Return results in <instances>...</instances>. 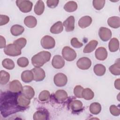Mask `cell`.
Returning <instances> with one entry per match:
<instances>
[{"mask_svg": "<svg viewBox=\"0 0 120 120\" xmlns=\"http://www.w3.org/2000/svg\"><path fill=\"white\" fill-rule=\"evenodd\" d=\"M110 111L111 113L115 116H118L120 114V110L119 108H118L115 105H112L110 107Z\"/></svg>", "mask_w": 120, "mask_h": 120, "instance_id": "cell-42", "label": "cell"}, {"mask_svg": "<svg viewBox=\"0 0 120 120\" xmlns=\"http://www.w3.org/2000/svg\"><path fill=\"white\" fill-rule=\"evenodd\" d=\"M62 55L63 58L67 61H73L76 57L75 51L69 46H65L62 50Z\"/></svg>", "mask_w": 120, "mask_h": 120, "instance_id": "cell-4", "label": "cell"}, {"mask_svg": "<svg viewBox=\"0 0 120 120\" xmlns=\"http://www.w3.org/2000/svg\"><path fill=\"white\" fill-rule=\"evenodd\" d=\"M10 79L9 74L4 70H1L0 72V83L2 85L7 84Z\"/></svg>", "mask_w": 120, "mask_h": 120, "instance_id": "cell-33", "label": "cell"}, {"mask_svg": "<svg viewBox=\"0 0 120 120\" xmlns=\"http://www.w3.org/2000/svg\"><path fill=\"white\" fill-rule=\"evenodd\" d=\"M101 106L98 103H93L90 106V111L93 114L97 115L98 114L101 112Z\"/></svg>", "mask_w": 120, "mask_h": 120, "instance_id": "cell-32", "label": "cell"}, {"mask_svg": "<svg viewBox=\"0 0 120 120\" xmlns=\"http://www.w3.org/2000/svg\"><path fill=\"white\" fill-rule=\"evenodd\" d=\"M45 9V4L42 0H38L35 4L34 11L35 14L38 15H41Z\"/></svg>", "mask_w": 120, "mask_h": 120, "instance_id": "cell-27", "label": "cell"}, {"mask_svg": "<svg viewBox=\"0 0 120 120\" xmlns=\"http://www.w3.org/2000/svg\"><path fill=\"white\" fill-rule=\"evenodd\" d=\"M92 22V18L89 16H84L81 17L78 21L79 26L84 29L89 26Z\"/></svg>", "mask_w": 120, "mask_h": 120, "instance_id": "cell-19", "label": "cell"}, {"mask_svg": "<svg viewBox=\"0 0 120 120\" xmlns=\"http://www.w3.org/2000/svg\"><path fill=\"white\" fill-rule=\"evenodd\" d=\"M114 64L112 65L109 67V71L114 75H119L120 74V59H118Z\"/></svg>", "mask_w": 120, "mask_h": 120, "instance_id": "cell-30", "label": "cell"}, {"mask_svg": "<svg viewBox=\"0 0 120 120\" xmlns=\"http://www.w3.org/2000/svg\"><path fill=\"white\" fill-rule=\"evenodd\" d=\"M75 18L73 16H69L63 23L65 28L66 31L70 32L74 30L75 29Z\"/></svg>", "mask_w": 120, "mask_h": 120, "instance_id": "cell-13", "label": "cell"}, {"mask_svg": "<svg viewBox=\"0 0 120 120\" xmlns=\"http://www.w3.org/2000/svg\"><path fill=\"white\" fill-rule=\"evenodd\" d=\"M76 65L81 69H88L91 66V61L87 57H82L77 60Z\"/></svg>", "mask_w": 120, "mask_h": 120, "instance_id": "cell-10", "label": "cell"}, {"mask_svg": "<svg viewBox=\"0 0 120 120\" xmlns=\"http://www.w3.org/2000/svg\"><path fill=\"white\" fill-rule=\"evenodd\" d=\"M52 65L53 67L56 69L62 68L65 65V60L60 55H54L52 61Z\"/></svg>", "mask_w": 120, "mask_h": 120, "instance_id": "cell-11", "label": "cell"}, {"mask_svg": "<svg viewBox=\"0 0 120 120\" xmlns=\"http://www.w3.org/2000/svg\"><path fill=\"white\" fill-rule=\"evenodd\" d=\"M109 49L111 52H115L119 49V41L118 39L115 38L111 39L108 45Z\"/></svg>", "mask_w": 120, "mask_h": 120, "instance_id": "cell-26", "label": "cell"}, {"mask_svg": "<svg viewBox=\"0 0 120 120\" xmlns=\"http://www.w3.org/2000/svg\"><path fill=\"white\" fill-rule=\"evenodd\" d=\"M22 88L21 82L17 80L12 81L9 84V89L11 92L13 93H18L22 92Z\"/></svg>", "mask_w": 120, "mask_h": 120, "instance_id": "cell-12", "label": "cell"}, {"mask_svg": "<svg viewBox=\"0 0 120 120\" xmlns=\"http://www.w3.org/2000/svg\"><path fill=\"white\" fill-rule=\"evenodd\" d=\"M83 89L81 85H76L74 89V93L75 96L78 98H82V92Z\"/></svg>", "mask_w": 120, "mask_h": 120, "instance_id": "cell-40", "label": "cell"}, {"mask_svg": "<svg viewBox=\"0 0 120 120\" xmlns=\"http://www.w3.org/2000/svg\"><path fill=\"white\" fill-rule=\"evenodd\" d=\"M41 45L45 49H51L54 47L55 41L54 39L51 36L46 35L42 38L41 40Z\"/></svg>", "mask_w": 120, "mask_h": 120, "instance_id": "cell-6", "label": "cell"}, {"mask_svg": "<svg viewBox=\"0 0 120 120\" xmlns=\"http://www.w3.org/2000/svg\"><path fill=\"white\" fill-rule=\"evenodd\" d=\"M83 104L80 100H75L72 101L69 104L70 109L73 112H78L80 111L82 109Z\"/></svg>", "mask_w": 120, "mask_h": 120, "instance_id": "cell-18", "label": "cell"}, {"mask_svg": "<svg viewBox=\"0 0 120 120\" xmlns=\"http://www.w3.org/2000/svg\"><path fill=\"white\" fill-rule=\"evenodd\" d=\"M29 63L28 59L24 57H20L17 60V65L22 68L26 67L29 65Z\"/></svg>", "mask_w": 120, "mask_h": 120, "instance_id": "cell-39", "label": "cell"}, {"mask_svg": "<svg viewBox=\"0 0 120 120\" xmlns=\"http://www.w3.org/2000/svg\"><path fill=\"white\" fill-rule=\"evenodd\" d=\"M50 97V92L48 90H44L41 91L39 96L38 99L41 101H46L48 100Z\"/></svg>", "mask_w": 120, "mask_h": 120, "instance_id": "cell-37", "label": "cell"}, {"mask_svg": "<svg viewBox=\"0 0 120 120\" xmlns=\"http://www.w3.org/2000/svg\"><path fill=\"white\" fill-rule=\"evenodd\" d=\"M48 114L45 111L39 110L37 111L33 114L34 120H45L48 119Z\"/></svg>", "mask_w": 120, "mask_h": 120, "instance_id": "cell-28", "label": "cell"}, {"mask_svg": "<svg viewBox=\"0 0 120 120\" xmlns=\"http://www.w3.org/2000/svg\"><path fill=\"white\" fill-rule=\"evenodd\" d=\"M22 94L29 99H32L35 95V91L32 87L30 86L25 85L22 88Z\"/></svg>", "mask_w": 120, "mask_h": 120, "instance_id": "cell-16", "label": "cell"}, {"mask_svg": "<svg viewBox=\"0 0 120 120\" xmlns=\"http://www.w3.org/2000/svg\"><path fill=\"white\" fill-rule=\"evenodd\" d=\"M120 80L119 78L116 80L114 82L115 88L118 90H120Z\"/></svg>", "mask_w": 120, "mask_h": 120, "instance_id": "cell-46", "label": "cell"}, {"mask_svg": "<svg viewBox=\"0 0 120 120\" xmlns=\"http://www.w3.org/2000/svg\"><path fill=\"white\" fill-rule=\"evenodd\" d=\"M24 23L28 28H32L37 25V21L34 16L29 15L25 18L24 20Z\"/></svg>", "mask_w": 120, "mask_h": 120, "instance_id": "cell-23", "label": "cell"}, {"mask_svg": "<svg viewBox=\"0 0 120 120\" xmlns=\"http://www.w3.org/2000/svg\"><path fill=\"white\" fill-rule=\"evenodd\" d=\"M51 56V54L50 52L45 51H41L32 57L31 63L34 67L40 68L49 61Z\"/></svg>", "mask_w": 120, "mask_h": 120, "instance_id": "cell-2", "label": "cell"}, {"mask_svg": "<svg viewBox=\"0 0 120 120\" xmlns=\"http://www.w3.org/2000/svg\"><path fill=\"white\" fill-rule=\"evenodd\" d=\"M107 52L103 47H99L95 51V57L99 60H104L107 57Z\"/></svg>", "mask_w": 120, "mask_h": 120, "instance_id": "cell-14", "label": "cell"}, {"mask_svg": "<svg viewBox=\"0 0 120 120\" xmlns=\"http://www.w3.org/2000/svg\"><path fill=\"white\" fill-rule=\"evenodd\" d=\"M54 83L58 87H63L66 85L68 82L67 76L61 73H58L54 76Z\"/></svg>", "mask_w": 120, "mask_h": 120, "instance_id": "cell-7", "label": "cell"}, {"mask_svg": "<svg viewBox=\"0 0 120 120\" xmlns=\"http://www.w3.org/2000/svg\"><path fill=\"white\" fill-rule=\"evenodd\" d=\"M2 65L4 68L9 70L13 69L15 68L14 62L12 60L8 58L3 60L2 61Z\"/></svg>", "mask_w": 120, "mask_h": 120, "instance_id": "cell-35", "label": "cell"}, {"mask_svg": "<svg viewBox=\"0 0 120 120\" xmlns=\"http://www.w3.org/2000/svg\"><path fill=\"white\" fill-rule=\"evenodd\" d=\"M70 44L73 47L75 48H79L83 46V44L79 41L76 38H73L71 39Z\"/></svg>", "mask_w": 120, "mask_h": 120, "instance_id": "cell-41", "label": "cell"}, {"mask_svg": "<svg viewBox=\"0 0 120 120\" xmlns=\"http://www.w3.org/2000/svg\"><path fill=\"white\" fill-rule=\"evenodd\" d=\"M5 53L10 56H17L21 54V49L15 44H10L6 46L4 49Z\"/></svg>", "mask_w": 120, "mask_h": 120, "instance_id": "cell-3", "label": "cell"}, {"mask_svg": "<svg viewBox=\"0 0 120 120\" xmlns=\"http://www.w3.org/2000/svg\"><path fill=\"white\" fill-rule=\"evenodd\" d=\"M18 93L8 92L1 96L0 112L1 115L6 117L22 110L18 105Z\"/></svg>", "mask_w": 120, "mask_h": 120, "instance_id": "cell-1", "label": "cell"}, {"mask_svg": "<svg viewBox=\"0 0 120 120\" xmlns=\"http://www.w3.org/2000/svg\"><path fill=\"white\" fill-rule=\"evenodd\" d=\"M6 40L5 38L2 36H0V48H5L6 47Z\"/></svg>", "mask_w": 120, "mask_h": 120, "instance_id": "cell-45", "label": "cell"}, {"mask_svg": "<svg viewBox=\"0 0 120 120\" xmlns=\"http://www.w3.org/2000/svg\"><path fill=\"white\" fill-rule=\"evenodd\" d=\"M54 98L56 100L60 102L65 101L68 98V94L66 91L63 90H58L54 94Z\"/></svg>", "mask_w": 120, "mask_h": 120, "instance_id": "cell-17", "label": "cell"}, {"mask_svg": "<svg viewBox=\"0 0 120 120\" xmlns=\"http://www.w3.org/2000/svg\"><path fill=\"white\" fill-rule=\"evenodd\" d=\"M105 3V0H94L92 1V4L94 8L98 10H101L103 8Z\"/></svg>", "mask_w": 120, "mask_h": 120, "instance_id": "cell-36", "label": "cell"}, {"mask_svg": "<svg viewBox=\"0 0 120 120\" xmlns=\"http://www.w3.org/2000/svg\"><path fill=\"white\" fill-rule=\"evenodd\" d=\"M98 35L100 38L103 41H108L112 37L111 30L105 27H100L98 31Z\"/></svg>", "mask_w": 120, "mask_h": 120, "instance_id": "cell-9", "label": "cell"}, {"mask_svg": "<svg viewBox=\"0 0 120 120\" xmlns=\"http://www.w3.org/2000/svg\"><path fill=\"white\" fill-rule=\"evenodd\" d=\"M31 71L33 73L34 80L36 82L42 81L45 77V72L40 68L35 67L31 69Z\"/></svg>", "mask_w": 120, "mask_h": 120, "instance_id": "cell-8", "label": "cell"}, {"mask_svg": "<svg viewBox=\"0 0 120 120\" xmlns=\"http://www.w3.org/2000/svg\"><path fill=\"white\" fill-rule=\"evenodd\" d=\"M98 44V42L95 40H91L84 48L83 52L86 53H90L93 52L96 48Z\"/></svg>", "mask_w": 120, "mask_h": 120, "instance_id": "cell-25", "label": "cell"}, {"mask_svg": "<svg viewBox=\"0 0 120 120\" xmlns=\"http://www.w3.org/2000/svg\"><path fill=\"white\" fill-rule=\"evenodd\" d=\"M17 103L18 105L22 108H25L30 105V100L27 98L22 93L18 95L17 96Z\"/></svg>", "mask_w": 120, "mask_h": 120, "instance_id": "cell-15", "label": "cell"}, {"mask_svg": "<svg viewBox=\"0 0 120 120\" xmlns=\"http://www.w3.org/2000/svg\"><path fill=\"white\" fill-rule=\"evenodd\" d=\"M26 43L27 40L23 38H19L14 41V44L16 45L21 50L26 45Z\"/></svg>", "mask_w": 120, "mask_h": 120, "instance_id": "cell-38", "label": "cell"}, {"mask_svg": "<svg viewBox=\"0 0 120 120\" xmlns=\"http://www.w3.org/2000/svg\"><path fill=\"white\" fill-rule=\"evenodd\" d=\"M59 2L58 0H48L46 1V4L49 8H52L57 7Z\"/></svg>", "mask_w": 120, "mask_h": 120, "instance_id": "cell-43", "label": "cell"}, {"mask_svg": "<svg viewBox=\"0 0 120 120\" xmlns=\"http://www.w3.org/2000/svg\"><path fill=\"white\" fill-rule=\"evenodd\" d=\"M9 21V18L8 16L6 15H0V25L2 26L6 24Z\"/></svg>", "mask_w": 120, "mask_h": 120, "instance_id": "cell-44", "label": "cell"}, {"mask_svg": "<svg viewBox=\"0 0 120 120\" xmlns=\"http://www.w3.org/2000/svg\"><path fill=\"white\" fill-rule=\"evenodd\" d=\"M16 4L21 11L23 13L30 12L32 8L33 4L30 0H17Z\"/></svg>", "mask_w": 120, "mask_h": 120, "instance_id": "cell-5", "label": "cell"}, {"mask_svg": "<svg viewBox=\"0 0 120 120\" xmlns=\"http://www.w3.org/2000/svg\"><path fill=\"white\" fill-rule=\"evenodd\" d=\"M63 30V25L61 21L55 22L50 28V32L54 34L61 33Z\"/></svg>", "mask_w": 120, "mask_h": 120, "instance_id": "cell-21", "label": "cell"}, {"mask_svg": "<svg viewBox=\"0 0 120 120\" xmlns=\"http://www.w3.org/2000/svg\"><path fill=\"white\" fill-rule=\"evenodd\" d=\"M108 25L113 28L117 29L120 26V18L118 16H112L107 20Z\"/></svg>", "mask_w": 120, "mask_h": 120, "instance_id": "cell-22", "label": "cell"}, {"mask_svg": "<svg viewBox=\"0 0 120 120\" xmlns=\"http://www.w3.org/2000/svg\"><path fill=\"white\" fill-rule=\"evenodd\" d=\"M21 79L25 83H29L34 80L33 73L31 70H25L21 74Z\"/></svg>", "mask_w": 120, "mask_h": 120, "instance_id": "cell-20", "label": "cell"}, {"mask_svg": "<svg viewBox=\"0 0 120 120\" xmlns=\"http://www.w3.org/2000/svg\"><path fill=\"white\" fill-rule=\"evenodd\" d=\"M24 30V27L18 24L13 25L10 29V32L12 35L14 36H18L21 35L23 32Z\"/></svg>", "mask_w": 120, "mask_h": 120, "instance_id": "cell-24", "label": "cell"}, {"mask_svg": "<svg viewBox=\"0 0 120 120\" xmlns=\"http://www.w3.org/2000/svg\"><path fill=\"white\" fill-rule=\"evenodd\" d=\"M93 71L97 75L102 76L105 73L106 68L104 65L101 64H98L94 67Z\"/></svg>", "mask_w": 120, "mask_h": 120, "instance_id": "cell-31", "label": "cell"}, {"mask_svg": "<svg viewBox=\"0 0 120 120\" xmlns=\"http://www.w3.org/2000/svg\"><path fill=\"white\" fill-rule=\"evenodd\" d=\"M94 96V93L93 91L89 89L86 88L83 89L82 92V98L87 100L92 99Z\"/></svg>", "mask_w": 120, "mask_h": 120, "instance_id": "cell-34", "label": "cell"}, {"mask_svg": "<svg viewBox=\"0 0 120 120\" xmlns=\"http://www.w3.org/2000/svg\"><path fill=\"white\" fill-rule=\"evenodd\" d=\"M77 8V4L74 1H69L67 2L64 6V9L68 12L75 11Z\"/></svg>", "mask_w": 120, "mask_h": 120, "instance_id": "cell-29", "label": "cell"}]
</instances>
